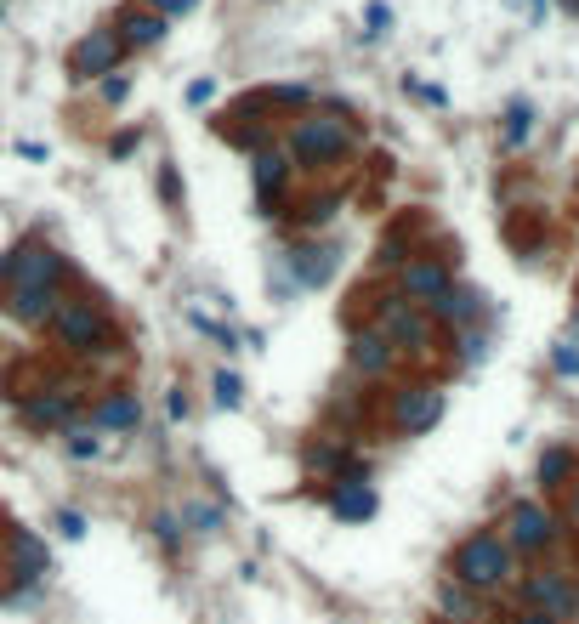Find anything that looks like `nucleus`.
Listing matches in <instances>:
<instances>
[{
	"label": "nucleus",
	"mask_w": 579,
	"mask_h": 624,
	"mask_svg": "<svg viewBox=\"0 0 579 624\" xmlns=\"http://www.w3.org/2000/svg\"><path fill=\"white\" fill-rule=\"evenodd\" d=\"M120 57H125V40L114 35V29H91V35L74 46L69 63H74V74H80V80H103V74L120 69Z\"/></svg>",
	"instance_id": "obj_8"
},
{
	"label": "nucleus",
	"mask_w": 579,
	"mask_h": 624,
	"mask_svg": "<svg viewBox=\"0 0 579 624\" xmlns=\"http://www.w3.org/2000/svg\"><path fill=\"white\" fill-rule=\"evenodd\" d=\"M352 148V125L335 114H307L290 131V165H330Z\"/></svg>",
	"instance_id": "obj_2"
},
{
	"label": "nucleus",
	"mask_w": 579,
	"mask_h": 624,
	"mask_svg": "<svg viewBox=\"0 0 579 624\" xmlns=\"http://www.w3.org/2000/svg\"><path fill=\"white\" fill-rule=\"evenodd\" d=\"M483 352H489V341H483V330H466V335H460V358H466V364H477Z\"/></svg>",
	"instance_id": "obj_27"
},
{
	"label": "nucleus",
	"mask_w": 579,
	"mask_h": 624,
	"mask_svg": "<svg viewBox=\"0 0 579 624\" xmlns=\"http://www.w3.org/2000/svg\"><path fill=\"white\" fill-rule=\"evenodd\" d=\"M523 596L534 602V613H551V619H568L574 613V585L562 579V573H528V585H523Z\"/></svg>",
	"instance_id": "obj_13"
},
{
	"label": "nucleus",
	"mask_w": 579,
	"mask_h": 624,
	"mask_svg": "<svg viewBox=\"0 0 579 624\" xmlns=\"http://www.w3.org/2000/svg\"><path fill=\"white\" fill-rule=\"evenodd\" d=\"M330 216H335V199H324V205H318V199H313V205H307V216H301V222H307V227H318V222H330Z\"/></svg>",
	"instance_id": "obj_32"
},
{
	"label": "nucleus",
	"mask_w": 579,
	"mask_h": 624,
	"mask_svg": "<svg viewBox=\"0 0 579 624\" xmlns=\"http://www.w3.org/2000/svg\"><path fill=\"white\" fill-rule=\"evenodd\" d=\"M307 471H318V477H341V471H347V454L330 449V443H318V449H307Z\"/></svg>",
	"instance_id": "obj_22"
},
{
	"label": "nucleus",
	"mask_w": 579,
	"mask_h": 624,
	"mask_svg": "<svg viewBox=\"0 0 579 624\" xmlns=\"http://www.w3.org/2000/svg\"><path fill=\"white\" fill-rule=\"evenodd\" d=\"M347 358H352V369H358V375L381 381L386 369H392V358H398V347H392L381 330H358V335L347 341Z\"/></svg>",
	"instance_id": "obj_14"
},
{
	"label": "nucleus",
	"mask_w": 579,
	"mask_h": 624,
	"mask_svg": "<svg viewBox=\"0 0 579 624\" xmlns=\"http://www.w3.org/2000/svg\"><path fill=\"white\" fill-rule=\"evenodd\" d=\"M0 278H6V290H23V284H63V278H69V261L57 256L46 239H23L18 250H6Z\"/></svg>",
	"instance_id": "obj_4"
},
{
	"label": "nucleus",
	"mask_w": 579,
	"mask_h": 624,
	"mask_svg": "<svg viewBox=\"0 0 579 624\" xmlns=\"http://www.w3.org/2000/svg\"><path fill=\"white\" fill-rule=\"evenodd\" d=\"M137 420H142V403H137V392H125V386L108 392V398L91 409V426H97V432H131Z\"/></svg>",
	"instance_id": "obj_17"
},
{
	"label": "nucleus",
	"mask_w": 579,
	"mask_h": 624,
	"mask_svg": "<svg viewBox=\"0 0 579 624\" xmlns=\"http://www.w3.org/2000/svg\"><path fill=\"white\" fill-rule=\"evenodd\" d=\"M551 517H545L534 500H523V505H511V517H506V545L511 551H545L551 545Z\"/></svg>",
	"instance_id": "obj_12"
},
{
	"label": "nucleus",
	"mask_w": 579,
	"mask_h": 624,
	"mask_svg": "<svg viewBox=\"0 0 579 624\" xmlns=\"http://www.w3.org/2000/svg\"><path fill=\"white\" fill-rule=\"evenodd\" d=\"M120 40L125 46H159V40H165V18H159V12H131V18L120 23Z\"/></svg>",
	"instance_id": "obj_21"
},
{
	"label": "nucleus",
	"mask_w": 579,
	"mask_h": 624,
	"mask_svg": "<svg viewBox=\"0 0 579 624\" xmlns=\"http://www.w3.org/2000/svg\"><path fill=\"white\" fill-rule=\"evenodd\" d=\"M392 420H398V432H409V437L432 432L443 420V392L438 386H404V392L392 398Z\"/></svg>",
	"instance_id": "obj_7"
},
{
	"label": "nucleus",
	"mask_w": 579,
	"mask_h": 624,
	"mask_svg": "<svg viewBox=\"0 0 579 624\" xmlns=\"http://www.w3.org/2000/svg\"><path fill=\"white\" fill-rule=\"evenodd\" d=\"M239 398H245L239 375H228V369H222V375H216V403H222V409H239Z\"/></svg>",
	"instance_id": "obj_26"
},
{
	"label": "nucleus",
	"mask_w": 579,
	"mask_h": 624,
	"mask_svg": "<svg viewBox=\"0 0 579 624\" xmlns=\"http://www.w3.org/2000/svg\"><path fill=\"white\" fill-rule=\"evenodd\" d=\"M69 454H74V460H97V454H103L97 426H69Z\"/></svg>",
	"instance_id": "obj_24"
},
{
	"label": "nucleus",
	"mask_w": 579,
	"mask_h": 624,
	"mask_svg": "<svg viewBox=\"0 0 579 624\" xmlns=\"http://www.w3.org/2000/svg\"><path fill=\"white\" fill-rule=\"evenodd\" d=\"M574 517H579V494H574Z\"/></svg>",
	"instance_id": "obj_36"
},
{
	"label": "nucleus",
	"mask_w": 579,
	"mask_h": 624,
	"mask_svg": "<svg viewBox=\"0 0 579 624\" xmlns=\"http://www.w3.org/2000/svg\"><path fill=\"white\" fill-rule=\"evenodd\" d=\"M330 511L341 522H364V517H375V488H369V477L358 466H347L341 477L330 483Z\"/></svg>",
	"instance_id": "obj_10"
},
{
	"label": "nucleus",
	"mask_w": 579,
	"mask_h": 624,
	"mask_svg": "<svg viewBox=\"0 0 579 624\" xmlns=\"http://www.w3.org/2000/svg\"><path fill=\"white\" fill-rule=\"evenodd\" d=\"M188 517L199 522V534H216V528H222V511H216V505H193Z\"/></svg>",
	"instance_id": "obj_28"
},
{
	"label": "nucleus",
	"mask_w": 579,
	"mask_h": 624,
	"mask_svg": "<svg viewBox=\"0 0 579 624\" xmlns=\"http://www.w3.org/2000/svg\"><path fill=\"white\" fill-rule=\"evenodd\" d=\"M551 358H557V369H562V375H579V341H562V347L551 352Z\"/></svg>",
	"instance_id": "obj_29"
},
{
	"label": "nucleus",
	"mask_w": 579,
	"mask_h": 624,
	"mask_svg": "<svg viewBox=\"0 0 579 624\" xmlns=\"http://www.w3.org/2000/svg\"><path fill=\"white\" fill-rule=\"evenodd\" d=\"M125 91H131V80H125V74H108V80H103V103H125Z\"/></svg>",
	"instance_id": "obj_30"
},
{
	"label": "nucleus",
	"mask_w": 579,
	"mask_h": 624,
	"mask_svg": "<svg viewBox=\"0 0 579 624\" xmlns=\"http://www.w3.org/2000/svg\"><path fill=\"white\" fill-rule=\"evenodd\" d=\"M528 131H534V114H528V103H517V108L506 114V148L528 142Z\"/></svg>",
	"instance_id": "obj_25"
},
{
	"label": "nucleus",
	"mask_w": 579,
	"mask_h": 624,
	"mask_svg": "<svg viewBox=\"0 0 579 624\" xmlns=\"http://www.w3.org/2000/svg\"><path fill=\"white\" fill-rule=\"evenodd\" d=\"M74 409H80V386H52V392H40V398L23 403V420H29V426H46V432H69Z\"/></svg>",
	"instance_id": "obj_11"
},
{
	"label": "nucleus",
	"mask_w": 579,
	"mask_h": 624,
	"mask_svg": "<svg viewBox=\"0 0 579 624\" xmlns=\"http://www.w3.org/2000/svg\"><path fill=\"white\" fill-rule=\"evenodd\" d=\"M568 471H574V454H568V449H545V460H540V483L545 488H562Z\"/></svg>",
	"instance_id": "obj_23"
},
{
	"label": "nucleus",
	"mask_w": 579,
	"mask_h": 624,
	"mask_svg": "<svg viewBox=\"0 0 579 624\" xmlns=\"http://www.w3.org/2000/svg\"><path fill=\"white\" fill-rule=\"evenodd\" d=\"M12 573L18 579H46V545L35 534H12Z\"/></svg>",
	"instance_id": "obj_20"
},
{
	"label": "nucleus",
	"mask_w": 579,
	"mask_h": 624,
	"mask_svg": "<svg viewBox=\"0 0 579 624\" xmlns=\"http://www.w3.org/2000/svg\"><path fill=\"white\" fill-rule=\"evenodd\" d=\"M449 284H455V278H449V267H443L438 256L404 261V273H398V295H404V301H415V307H432Z\"/></svg>",
	"instance_id": "obj_9"
},
{
	"label": "nucleus",
	"mask_w": 579,
	"mask_h": 624,
	"mask_svg": "<svg viewBox=\"0 0 579 624\" xmlns=\"http://www.w3.org/2000/svg\"><path fill=\"white\" fill-rule=\"evenodd\" d=\"M426 312H432V318H443V324H455V330H466L477 312H483V295H477V290H460V284H449V290H443Z\"/></svg>",
	"instance_id": "obj_18"
},
{
	"label": "nucleus",
	"mask_w": 579,
	"mask_h": 624,
	"mask_svg": "<svg viewBox=\"0 0 579 624\" xmlns=\"http://www.w3.org/2000/svg\"><path fill=\"white\" fill-rule=\"evenodd\" d=\"M52 330H57V341L69 352H80V358H91V352H103L108 347V312L97 307V301H86V295H63V307H57V318H52Z\"/></svg>",
	"instance_id": "obj_3"
},
{
	"label": "nucleus",
	"mask_w": 579,
	"mask_h": 624,
	"mask_svg": "<svg viewBox=\"0 0 579 624\" xmlns=\"http://www.w3.org/2000/svg\"><path fill=\"white\" fill-rule=\"evenodd\" d=\"M284 267H290V278H296L301 290H318V284H330V273H335V250H324V244H301V250L284 256Z\"/></svg>",
	"instance_id": "obj_15"
},
{
	"label": "nucleus",
	"mask_w": 579,
	"mask_h": 624,
	"mask_svg": "<svg viewBox=\"0 0 579 624\" xmlns=\"http://www.w3.org/2000/svg\"><path fill=\"white\" fill-rule=\"evenodd\" d=\"M438 613H443V619H460V624L483 619V607H477V590H466L460 579H443V585H438Z\"/></svg>",
	"instance_id": "obj_19"
},
{
	"label": "nucleus",
	"mask_w": 579,
	"mask_h": 624,
	"mask_svg": "<svg viewBox=\"0 0 579 624\" xmlns=\"http://www.w3.org/2000/svg\"><path fill=\"white\" fill-rule=\"evenodd\" d=\"M57 528H63L69 539H80V534H86V517H80V511H63V517H57Z\"/></svg>",
	"instance_id": "obj_33"
},
{
	"label": "nucleus",
	"mask_w": 579,
	"mask_h": 624,
	"mask_svg": "<svg viewBox=\"0 0 579 624\" xmlns=\"http://www.w3.org/2000/svg\"><path fill=\"white\" fill-rule=\"evenodd\" d=\"M199 0H154V12L159 18H182V12H193Z\"/></svg>",
	"instance_id": "obj_31"
},
{
	"label": "nucleus",
	"mask_w": 579,
	"mask_h": 624,
	"mask_svg": "<svg viewBox=\"0 0 579 624\" xmlns=\"http://www.w3.org/2000/svg\"><path fill=\"white\" fill-rule=\"evenodd\" d=\"M375 312H381L375 330H381L392 347H409V352L432 347V312H426V307H415V301H404V295H381Z\"/></svg>",
	"instance_id": "obj_5"
},
{
	"label": "nucleus",
	"mask_w": 579,
	"mask_h": 624,
	"mask_svg": "<svg viewBox=\"0 0 579 624\" xmlns=\"http://www.w3.org/2000/svg\"><path fill=\"white\" fill-rule=\"evenodd\" d=\"M6 318L12 324H23V330H46L57 318V307H63V290L57 284H23V290H6Z\"/></svg>",
	"instance_id": "obj_6"
},
{
	"label": "nucleus",
	"mask_w": 579,
	"mask_h": 624,
	"mask_svg": "<svg viewBox=\"0 0 579 624\" xmlns=\"http://www.w3.org/2000/svg\"><path fill=\"white\" fill-rule=\"evenodd\" d=\"M517 624H557V619H551V613H523Z\"/></svg>",
	"instance_id": "obj_35"
},
{
	"label": "nucleus",
	"mask_w": 579,
	"mask_h": 624,
	"mask_svg": "<svg viewBox=\"0 0 579 624\" xmlns=\"http://www.w3.org/2000/svg\"><path fill=\"white\" fill-rule=\"evenodd\" d=\"M154 528H159V539H165V545H176V517H159Z\"/></svg>",
	"instance_id": "obj_34"
},
{
	"label": "nucleus",
	"mask_w": 579,
	"mask_h": 624,
	"mask_svg": "<svg viewBox=\"0 0 579 624\" xmlns=\"http://www.w3.org/2000/svg\"><path fill=\"white\" fill-rule=\"evenodd\" d=\"M511 545L506 534H472V539H460V551H455V579L466 590H500L511 579Z\"/></svg>",
	"instance_id": "obj_1"
},
{
	"label": "nucleus",
	"mask_w": 579,
	"mask_h": 624,
	"mask_svg": "<svg viewBox=\"0 0 579 624\" xmlns=\"http://www.w3.org/2000/svg\"><path fill=\"white\" fill-rule=\"evenodd\" d=\"M250 176H256L262 205H279L284 182H290V154H284V148H256V159H250Z\"/></svg>",
	"instance_id": "obj_16"
}]
</instances>
